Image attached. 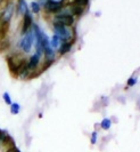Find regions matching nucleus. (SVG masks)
I'll use <instances>...</instances> for the list:
<instances>
[{
    "label": "nucleus",
    "instance_id": "obj_5",
    "mask_svg": "<svg viewBox=\"0 0 140 152\" xmlns=\"http://www.w3.org/2000/svg\"><path fill=\"white\" fill-rule=\"evenodd\" d=\"M65 6H66L65 5V1H62V0H46L42 4V9L46 12L47 14L56 15Z\"/></svg>",
    "mask_w": 140,
    "mask_h": 152
},
{
    "label": "nucleus",
    "instance_id": "obj_18",
    "mask_svg": "<svg viewBox=\"0 0 140 152\" xmlns=\"http://www.w3.org/2000/svg\"><path fill=\"white\" fill-rule=\"evenodd\" d=\"M97 140H98V133H97V130H93L91 133V136H90V143L95 145L97 143Z\"/></svg>",
    "mask_w": 140,
    "mask_h": 152
},
{
    "label": "nucleus",
    "instance_id": "obj_15",
    "mask_svg": "<svg viewBox=\"0 0 140 152\" xmlns=\"http://www.w3.org/2000/svg\"><path fill=\"white\" fill-rule=\"evenodd\" d=\"M9 107H10V113L14 114V115H16V114H18L21 112V104L17 103V102H13L9 105Z\"/></svg>",
    "mask_w": 140,
    "mask_h": 152
},
{
    "label": "nucleus",
    "instance_id": "obj_13",
    "mask_svg": "<svg viewBox=\"0 0 140 152\" xmlns=\"http://www.w3.org/2000/svg\"><path fill=\"white\" fill-rule=\"evenodd\" d=\"M10 136L7 134V132L0 129V145H5L7 144L8 142H10Z\"/></svg>",
    "mask_w": 140,
    "mask_h": 152
},
{
    "label": "nucleus",
    "instance_id": "obj_9",
    "mask_svg": "<svg viewBox=\"0 0 140 152\" xmlns=\"http://www.w3.org/2000/svg\"><path fill=\"white\" fill-rule=\"evenodd\" d=\"M70 6V9H71V13H72V15L74 16V17H78V16H81L83 13H84V10H86V7H83V6H80V5H76V4H71L69 5Z\"/></svg>",
    "mask_w": 140,
    "mask_h": 152
},
{
    "label": "nucleus",
    "instance_id": "obj_17",
    "mask_svg": "<svg viewBox=\"0 0 140 152\" xmlns=\"http://www.w3.org/2000/svg\"><path fill=\"white\" fill-rule=\"evenodd\" d=\"M137 83H138V78L137 77H130L128 79V81H126V85H128V87H133L134 85H137Z\"/></svg>",
    "mask_w": 140,
    "mask_h": 152
},
{
    "label": "nucleus",
    "instance_id": "obj_23",
    "mask_svg": "<svg viewBox=\"0 0 140 152\" xmlns=\"http://www.w3.org/2000/svg\"><path fill=\"white\" fill-rule=\"evenodd\" d=\"M137 107H138V109L140 110V99L137 101Z\"/></svg>",
    "mask_w": 140,
    "mask_h": 152
},
{
    "label": "nucleus",
    "instance_id": "obj_10",
    "mask_svg": "<svg viewBox=\"0 0 140 152\" xmlns=\"http://www.w3.org/2000/svg\"><path fill=\"white\" fill-rule=\"evenodd\" d=\"M73 42H74V41H64V42H62L61 47H59L58 50H57L58 54H59V55H65V54L70 53L72 47H73Z\"/></svg>",
    "mask_w": 140,
    "mask_h": 152
},
{
    "label": "nucleus",
    "instance_id": "obj_12",
    "mask_svg": "<svg viewBox=\"0 0 140 152\" xmlns=\"http://www.w3.org/2000/svg\"><path fill=\"white\" fill-rule=\"evenodd\" d=\"M30 12H31L32 14H39L40 12L42 10V5L40 4L38 0H33L31 1V4H30Z\"/></svg>",
    "mask_w": 140,
    "mask_h": 152
},
{
    "label": "nucleus",
    "instance_id": "obj_19",
    "mask_svg": "<svg viewBox=\"0 0 140 152\" xmlns=\"http://www.w3.org/2000/svg\"><path fill=\"white\" fill-rule=\"evenodd\" d=\"M73 4H76V5H80V6L87 7L88 4H89V0H73Z\"/></svg>",
    "mask_w": 140,
    "mask_h": 152
},
{
    "label": "nucleus",
    "instance_id": "obj_22",
    "mask_svg": "<svg viewBox=\"0 0 140 152\" xmlns=\"http://www.w3.org/2000/svg\"><path fill=\"white\" fill-rule=\"evenodd\" d=\"M8 0H0V6H2V5H4V4H5V2H7Z\"/></svg>",
    "mask_w": 140,
    "mask_h": 152
},
{
    "label": "nucleus",
    "instance_id": "obj_20",
    "mask_svg": "<svg viewBox=\"0 0 140 152\" xmlns=\"http://www.w3.org/2000/svg\"><path fill=\"white\" fill-rule=\"evenodd\" d=\"M108 102H109V99L107 96H102L100 99V107H107Z\"/></svg>",
    "mask_w": 140,
    "mask_h": 152
},
{
    "label": "nucleus",
    "instance_id": "obj_1",
    "mask_svg": "<svg viewBox=\"0 0 140 152\" xmlns=\"http://www.w3.org/2000/svg\"><path fill=\"white\" fill-rule=\"evenodd\" d=\"M15 13V2L13 0H8L7 2H5L0 10V28H7L13 21Z\"/></svg>",
    "mask_w": 140,
    "mask_h": 152
},
{
    "label": "nucleus",
    "instance_id": "obj_16",
    "mask_svg": "<svg viewBox=\"0 0 140 152\" xmlns=\"http://www.w3.org/2000/svg\"><path fill=\"white\" fill-rule=\"evenodd\" d=\"M2 99H4V102H5L7 105H10V104L13 103V99H12V96H10V94H9L8 91H5V93L2 94Z\"/></svg>",
    "mask_w": 140,
    "mask_h": 152
},
{
    "label": "nucleus",
    "instance_id": "obj_24",
    "mask_svg": "<svg viewBox=\"0 0 140 152\" xmlns=\"http://www.w3.org/2000/svg\"><path fill=\"white\" fill-rule=\"evenodd\" d=\"M62 1H65V2H66V0H62Z\"/></svg>",
    "mask_w": 140,
    "mask_h": 152
},
{
    "label": "nucleus",
    "instance_id": "obj_11",
    "mask_svg": "<svg viewBox=\"0 0 140 152\" xmlns=\"http://www.w3.org/2000/svg\"><path fill=\"white\" fill-rule=\"evenodd\" d=\"M62 40L59 39V37H57L56 34H53L51 37H49V44H50V47L54 49V50H58V48L62 45Z\"/></svg>",
    "mask_w": 140,
    "mask_h": 152
},
{
    "label": "nucleus",
    "instance_id": "obj_14",
    "mask_svg": "<svg viewBox=\"0 0 140 152\" xmlns=\"http://www.w3.org/2000/svg\"><path fill=\"white\" fill-rule=\"evenodd\" d=\"M112 120H110V118H104L102 120L100 121V124H99V126H100L101 129L104 130H108L110 127H112Z\"/></svg>",
    "mask_w": 140,
    "mask_h": 152
},
{
    "label": "nucleus",
    "instance_id": "obj_3",
    "mask_svg": "<svg viewBox=\"0 0 140 152\" xmlns=\"http://www.w3.org/2000/svg\"><path fill=\"white\" fill-rule=\"evenodd\" d=\"M17 47L23 54L31 53L32 49L34 48V33H33L32 29H30L27 32H25L24 34L21 36Z\"/></svg>",
    "mask_w": 140,
    "mask_h": 152
},
{
    "label": "nucleus",
    "instance_id": "obj_4",
    "mask_svg": "<svg viewBox=\"0 0 140 152\" xmlns=\"http://www.w3.org/2000/svg\"><path fill=\"white\" fill-rule=\"evenodd\" d=\"M53 32L64 41H74V29L73 26H65L62 24L53 23Z\"/></svg>",
    "mask_w": 140,
    "mask_h": 152
},
{
    "label": "nucleus",
    "instance_id": "obj_2",
    "mask_svg": "<svg viewBox=\"0 0 140 152\" xmlns=\"http://www.w3.org/2000/svg\"><path fill=\"white\" fill-rule=\"evenodd\" d=\"M53 23L56 24H62L65 26H73L75 24V17L71 13L70 6H65L59 13H57L53 17Z\"/></svg>",
    "mask_w": 140,
    "mask_h": 152
},
{
    "label": "nucleus",
    "instance_id": "obj_7",
    "mask_svg": "<svg viewBox=\"0 0 140 152\" xmlns=\"http://www.w3.org/2000/svg\"><path fill=\"white\" fill-rule=\"evenodd\" d=\"M22 26H21V36L24 34L25 32L30 30L32 28V24H33V14L31 12H29L27 14H25L24 16H22Z\"/></svg>",
    "mask_w": 140,
    "mask_h": 152
},
{
    "label": "nucleus",
    "instance_id": "obj_6",
    "mask_svg": "<svg viewBox=\"0 0 140 152\" xmlns=\"http://www.w3.org/2000/svg\"><path fill=\"white\" fill-rule=\"evenodd\" d=\"M41 60H42V56H40L39 54L37 53L32 54L31 56L29 57V60H26V66H27V69L31 72H34L40 66Z\"/></svg>",
    "mask_w": 140,
    "mask_h": 152
},
{
    "label": "nucleus",
    "instance_id": "obj_21",
    "mask_svg": "<svg viewBox=\"0 0 140 152\" xmlns=\"http://www.w3.org/2000/svg\"><path fill=\"white\" fill-rule=\"evenodd\" d=\"M117 101H120L122 104H125V97L124 96H118V97H117Z\"/></svg>",
    "mask_w": 140,
    "mask_h": 152
},
{
    "label": "nucleus",
    "instance_id": "obj_8",
    "mask_svg": "<svg viewBox=\"0 0 140 152\" xmlns=\"http://www.w3.org/2000/svg\"><path fill=\"white\" fill-rule=\"evenodd\" d=\"M16 6V13L19 16H24L25 14H27L30 12V7L26 0H17V2L15 4Z\"/></svg>",
    "mask_w": 140,
    "mask_h": 152
}]
</instances>
